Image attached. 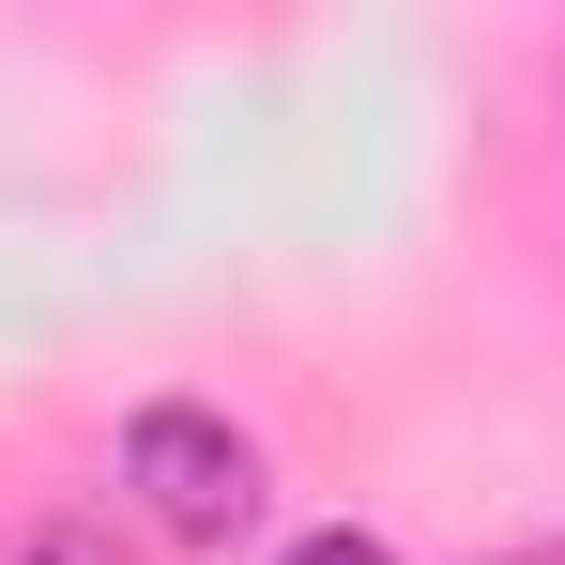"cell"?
Listing matches in <instances>:
<instances>
[{
  "instance_id": "obj_1",
  "label": "cell",
  "mask_w": 565,
  "mask_h": 565,
  "mask_svg": "<svg viewBox=\"0 0 565 565\" xmlns=\"http://www.w3.org/2000/svg\"><path fill=\"white\" fill-rule=\"evenodd\" d=\"M122 489H138V520L169 535V551H230V535H260V444L214 413V397H138L122 413Z\"/></svg>"
},
{
  "instance_id": "obj_2",
  "label": "cell",
  "mask_w": 565,
  "mask_h": 565,
  "mask_svg": "<svg viewBox=\"0 0 565 565\" xmlns=\"http://www.w3.org/2000/svg\"><path fill=\"white\" fill-rule=\"evenodd\" d=\"M276 565H397V551H382V535H352V520H321V535H290Z\"/></svg>"
},
{
  "instance_id": "obj_3",
  "label": "cell",
  "mask_w": 565,
  "mask_h": 565,
  "mask_svg": "<svg viewBox=\"0 0 565 565\" xmlns=\"http://www.w3.org/2000/svg\"><path fill=\"white\" fill-rule=\"evenodd\" d=\"M31 565H77V551H31Z\"/></svg>"
}]
</instances>
